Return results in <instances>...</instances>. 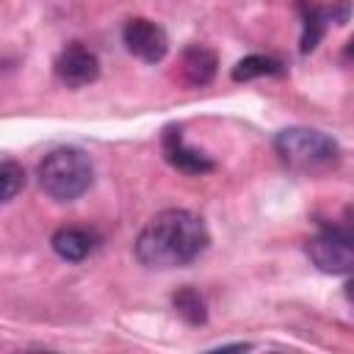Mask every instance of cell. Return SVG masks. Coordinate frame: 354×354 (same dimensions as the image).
<instances>
[{"mask_svg":"<svg viewBox=\"0 0 354 354\" xmlns=\"http://www.w3.org/2000/svg\"><path fill=\"white\" fill-rule=\"evenodd\" d=\"M299 11H301V53H313L332 22L335 25H346L348 22L351 3L348 0H332L329 6H318V3L301 0Z\"/></svg>","mask_w":354,"mask_h":354,"instance_id":"5","label":"cell"},{"mask_svg":"<svg viewBox=\"0 0 354 354\" xmlns=\"http://www.w3.org/2000/svg\"><path fill=\"white\" fill-rule=\"evenodd\" d=\"M25 188V169L17 160H0V205L11 202Z\"/></svg>","mask_w":354,"mask_h":354,"instance_id":"13","label":"cell"},{"mask_svg":"<svg viewBox=\"0 0 354 354\" xmlns=\"http://www.w3.org/2000/svg\"><path fill=\"white\" fill-rule=\"evenodd\" d=\"M163 158L177 171H185V174H207V171L216 169V163L205 152H199V149H194L183 141L180 127H166L163 130Z\"/></svg>","mask_w":354,"mask_h":354,"instance_id":"8","label":"cell"},{"mask_svg":"<svg viewBox=\"0 0 354 354\" xmlns=\"http://www.w3.org/2000/svg\"><path fill=\"white\" fill-rule=\"evenodd\" d=\"M171 304H174V313H177L185 324H191V326H202V324L207 321V301H205V296H202L196 288H191V285H183L180 290H174Z\"/></svg>","mask_w":354,"mask_h":354,"instance_id":"11","label":"cell"},{"mask_svg":"<svg viewBox=\"0 0 354 354\" xmlns=\"http://www.w3.org/2000/svg\"><path fill=\"white\" fill-rule=\"evenodd\" d=\"M307 254L324 274H348L354 268V235L348 224H324L307 243Z\"/></svg>","mask_w":354,"mask_h":354,"instance_id":"4","label":"cell"},{"mask_svg":"<svg viewBox=\"0 0 354 354\" xmlns=\"http://www.w3.org/2000/svg\"><path fill=\"white\" fill-rule=\"evenodd\" d=\"M39 185L47 196L58 202H72L83 196L94 183L91 158L77 147H58L47 152L36 169Z\"/></svg>","mask_w":354,"mask_h":354,"instance_id":"3","label":"cell"},{"mask_svg":"<svg viewBox=\"0 0 354 354\" xmlns=\"http://www.w3.org/2000/svg\"><path fill=\"white\" fill-rule=\"evenodd\" d=\"M282 72H285V69H282V61H277L274 55H260V53H254V55L241 58V61L232 66L230 77H232L235 83H243V80L271 77V75H282Z\"/></svg>","mask_w":354,"mask_h":354,"instance_id":"12","label":"cell"},{"mask_svg":"<svg viewBox=\"0 0 354 354\" xmlns=\"http://www.w3.org/2000/svg\"><path fill=\"white\" fill-rule=\"evenodd\" d=\"M97 232L94 230H86V227H61L53 232L50 243H53V252L66 260V263H80L86 260L94 249H97Z\"/></svg>","mask_w":354,"mask_h":354,"instance_id":"10","label":"cell"},{"mask_svg":"<svg viewBox=\"0 0 354 354\" xmlns=\"http://www.w3.org/2000/svg\"><path fill=\"white\" fill-rule=\"evenodd\" d=\"M274 152L279 163L296 174L318 177L340 163V147L332 136L313 127H285L274 136Z\"/></svg>","mask_w":354,"mask_h":354,"instance_id":"2","label":"cell"},{"mask_svg":"<svg viewBox=\"0 0 354 354\" xmlns=\"http://www.w3.org/2000/svg\"><path fill=\"white\" fill-rule=\"evenodd\" d=\"M122 41L144 64H160L166 58V53H169V36H166V30L158 22L147 19V17L127 19L124 28H122Z\"/></svg>","mask_w":354,"mask_h":354,"instance_id":"6","label":"cell"},{"mask_svg":"<svg viewBox=\"0 0 354 354\" xmlns=\"http://www.w3.org/2000/svg\"><path fill=\"white\" fill-rule=\"evenodd\" d=\"M210 243L205 221L183 207L155 213L136 238V257L149 268H180L205 254Z\"/></svg>","mask_w":354,"mask_h":354,"instance_id":"1","label":"cell"},{"mask_svg":"<svg viewBox=\"0 0 354 354\" xmlns=\"http://www.w3.org/2000/svg\"><path fill=\"white\" fill-rule=\"evenodd\" d=\"M216 69H218V55L205 44H188L180 53V77L191 88L207 86L216 77Z\"/></svg>","mask_w":354,"mask_h":354,"instance_id":"9","label":"cell"},{"mask_svg":"<svg viewBox=\"0 0 354 354\" xmlns=\"http://www.w3.org/2000/svg\"><path fill=\"white\" fill-rule=\"evenodd\" d=\"M55 69V77L64 83V86H72V88H80V86H88L100 77V58L94 50H88L86 44L80 41H72L69 47H64L53 64Z\"/></svg>","mask_w":354,"mask_h":354,"instance_id":"7","label":"cell"}]
</instances>
